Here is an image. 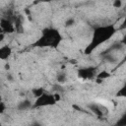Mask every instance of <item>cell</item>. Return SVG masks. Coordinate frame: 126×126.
Segmentation results:
<instances>
[{"label":"cell","instance_id":"1","mask_svg":"<svg viewBox=\"0 0 126 126\" xmlns=\"http://www.w3.org/2000/svg\"><path fill=\"white\" fill-rule=\"evenodd\" d=\"M117 30L118 29L115 27L114 24L102 25V26L96 27L93 32V35H92L90 43L85 48V54L87 55L91 54L94 50H95L101 44L108 41L115 34Z\"/></svg>","mask_w":126,"mask_h":126},{"label":"cell","instance_id":"2","mask_svg":"<svg viewBox=\"0 0 126 126\" xmlns=\"http://www.w3.org/2000/svg\"><path fill=\"white\" fill-rule=\"evenodd\" d=\"M62 40V34L57 29L44 28L41 31L39 37L33 42L32 45L39 48H57Z\"/></svg>","mask_w":126,"mask_h":126},{"label":"cell","instance_id":"3","mask_svg":"<svg viewBox=\"0 0 126 126\" xmlns=\"http://www.w3.org/2000/svg\"><path fill=\"white\" fill-rule=\"evenodd\" d=\"M59 95L58 94H48L44 93L41 94L39 97L34 99L33 108H40V107H46V106H52L54 105L58 100H59Z\"/></svg>","mask_w":126,"mask_h":126},{"label":"cell","instance_id":"4","mask_svg":"<svg viewBox=\"0 0 126 126\" xmlns=\"http://www.w3.org/2000/svg\"><path fill=\"white\" fill-rule=\"evenodd\" d=\"M97 69L94 66L82 67L78 70V78L82 80H93L96 78Z\"/></svg>","mask_w":126,"mask_h":126},{"label":"cell","instance_id":"5","mask_svg":"<svg viewBox=\"0 0 126 126\" xmlns=\"http://www.w3.org/2000/svg\"><path fill=\"white\" fill-rule=\"evenodd\" d=\"M0 28L2 31L1 32L3 33H12L16 30L15 24L10 18H2L0 22Z\"/></svg>","mask_w":126,"mask_h":126},{"label":"cell","instance_id":"6","mask_svg":"<svg viewBox=\"0 0 126 126\" xmlns=\"http://www.w3.org/2000/svg\"><path fill=\"white\" fill-rule=\"evenodd\" d=\"M88 107H89V109H90L94 115H96V116H98V117H99V116H103L104 111H105V108H104L103 106H101L100 104L94 103V102L89 104Z\"/></svg>","mask_w":126,"mask_h":126},{"label":"cell","instance_id":"7","mask_svg":"<svg viewBox=\"0 0 126 126\" xmlns=\"http://www.w3.org/2000/svg\"><path fill=\"white\" fill-rule=\"evenodd\" d=\"M12 55V48L9 45H4L0 48V58L1 60H7Z\"/></svg>","mask_w":126,"mask_h":126},{"label":"cell","instance_id":"8","mask_svg":"<svg viewBox=\"0 0 126 126\" xmlns=\"http://www.w3.org/2000/svg\"><path fill=\"white\" fill-rule=\"evenodd\" d=\"M32 105H33V103H32L30 99H24V100L19 102L18 109L19 110H28L31 107H32Z\"/></svg>","mask_w":126,"mask_h":126},{"label":"cell","instance_id":"9","mask_svg":"<svg viewBox=\"0 0 126 126\" xmlns=\"http://www.w3.org/2000/svg\"><path fill=\"white\" fill-rule=\"evenodd\" d=\"M110 76H111V74H110L109 72H107V71H105V70H102V71H98V73H97L95 79H96L97 81L101 82V81H103V80H105V79H108Z\"/></svg>","mask_w":126,"mask_h":126},{"label":"cell","instance_id":"10","mask_svg":"<svg viewBox=\"0 0 126 126\" xmlns=\"http://www.w3.org/2000/svg\"><path fill=\"white\" fill-rule=\"evenodd\" d=\"M32 95L34 96V98H37L39 97L41 94H43L45 92H44V89L40 88V87H37V88H33L32 90Z\"/></svg>","mask_w":126,"mask_h":126},{"label":"cell","instance_id":"11","mask_svg":"<svg viewBox=\"0 0 126 126\" xmlns=\"http://www.w3.org/2000/svg\"><path fill=\"white\" fill-rule=\"evenodd\" d=\"M114 126H126V111L117 119Z\"/></svg>","mask_w":126,"mask_h":126},{"label":"cell","instance_id":"12","mask_svg":"<svg viewBox=\"0 0 126 126\" xmlns=\"http://www.w3.org/2000/svg\"><path fill=\"white\" fill-rule=\"evenodd\" d=\"M116 95L119 96V97H126V83H124L121 86V88L117 91Z\"/></svg>","mask_w":126,"mask_h":126},{"label":"cell","instance_id":"13","mask_svg":"<svg viewBox=\"0 0 126 126\" xmlns=\"http://www.w3.org/2000/svg\"><path fill=\"white\" fill-rule=\"evenodd\" d=\"M56 80L58 83H65L66 80H67V76L64 72H60L59 74H57V77H56Z\"/></svg>","mask_w":126,"mask_h":126},{"label":"cell","instance_id":"14","mask_svg":"<svg viewBox=\"0 0 126 126\" xmlns=\"http://www.w3.org/2000/svg\"><path fill=\"white\" fill-rule=\"evenodd\" d=\"M75 24V20L73 19V18H69L66 22H65V27H71V26H73Z\"/></svg>","mask_w":126,"mask_h":126},{"label":"cell","instance_id":"15","mask_svg":"<svg viewBox=\"0 0 126 126\" xmlns=\"http://www.w3.org/2000/svg\"><path fill=\"white\" fill-rule=\"evenodd\" d=\"M118 29H119V30L126 29V14H125V16H124V18H123V20H122V23H121V25L119 26Z\"/></svg>","mask_w":126,"mask_h":126},{"label":"cell","instance_id":"16","mask_svg":"<svg viewBox=\"0 0 126 126\" xmlns=\"http://www.w3.org/2000/svg\"><path fill=\"white\" fill-rule=\"evenodd\" d=\"M112 5H113L114 8H120V7L122 6V2H121L120 0H115V1L112 3Z\"/></svg>","mask_w":126,"mask_h":126},{"label":"cell","instance_id":"17","mask_svg":"<svg viewBox=\"0 0 126 126\" xmlns=\"http://www.w3.org/2000/svg\"><path fill=\"white\" fill-rule=\"evenodd\" d=\"M5 108H6V105H5V103L2 101V102H0V112L3 114L4 113V111H5Z\"/></svg>","mask_w":126,"mask_h":126},{"label":"cell","instance_id":"18","mask_svg":"<svg viewBox=\"0 0 126 126\" xmlns=\"http://www.w3.org/2000/svg\"><path fill=\"white\" fill-rule=\"evenodd\" d=\"M120 43H121L123 46H126V33L121 37V39H120Z\"/></svg>","mask_w":126,"mask_h":126},{"label":"cell","instance_id":"19","mask_svg":"<svg viewBox=\"0 0 126 126\" xmlns=\"http://www.w3.org/2000/svg\"><path fill=\"white\" fill-rule=\"evenodd\" d=\"M31 126H42V124H41L40 122H38V121H33V122L31 124Z\"/></svg>","mask_w":126,"mask_h":126},{"label":"cell","instance_id":"20","mask_svg":"<svg viewBox=\"0 0 126 126\" xmlns=\"http://www.w3.org/2000/svg\"><path fill=\"white\" fill-rule=\"evenodd\" d=\"M126 62V51H125V53L123 54V58L121 59V61H120V64H124Z\"/></svg>","mask_w":126,"mask_h":126}]
</instances>
